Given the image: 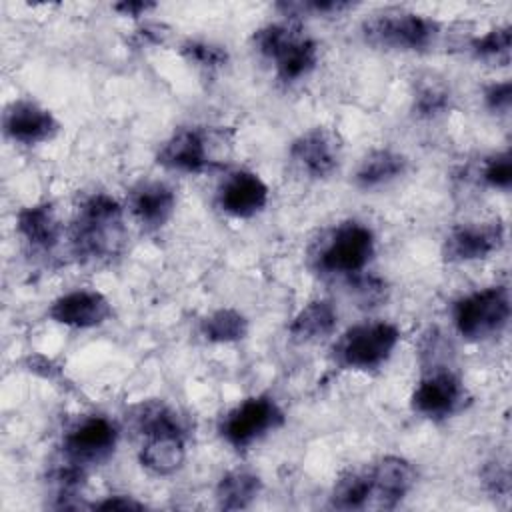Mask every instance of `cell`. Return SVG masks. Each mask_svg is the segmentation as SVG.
Masks as SVG:
<instances>
[{
	"mask_svg": "<svg viewBox=\"0 0 512 512\" xmlns=\"http://www.w3.org/2000/svg\"><path fill=\"white\" fill-rule=\"evenodd\" d=\"M70 252L86 266H102L122 254L128 230L124 206L106 192L88 194L70 222Z\"/></svg>",
	"mask_w": 512,
	"mask_h": 512,
	"instance_id": "cell-1",
	"label": "cell"
},
{
	"mask_svg": "<svg viewBox=\"0 0 512 512\" xmlns=\"http://www.w3.org/2000/svg\"><path fill=\"white\" fill-rule=\"evenodd\" d=\"M134 428L142 436L138 460L156 476H170L186 462V432L180 416L160 400L142 402L134 412Z\"/></svg>",
	"mask_w": 512,
	"mask_h": 512,
	"instance_id": "cell-2",
	"label": "cell"
},
{
	"mask_svg": "<svg viewBox=\"0 0 512 512\" xmlns=\"http://www.w3.org/2000/svg\"><path fill=\"white\" fill-rule=\"evenodd\" d=\"M252 44L256 52L274 64V74L282 84H294L306 78L320 60L318 42L300 26L298 20L284 18L254 30Z\"/></svg>",
	"mask_w": 512,
	"mask_h": 512,
	"instance_id": "cell-3",
	"label": "cell"
},
{
	"mask_svg": "<svg viewBox=\"0 0 512 512\" xmlns=\"http://www.w3.org/2000/svg\"><path fill=\"white\" fill-rule=\"evenodd\" d=\"M376 252V236L360 220H344L326 230L310 252L316 272L352 278L362 274Z\"/></svg>",
	"mask_w": 512,
	"mask_h": 512,
	"instance_id": "cell-4",
	"label": "cell"
},
{
	"mask_svg": "<svg viewBox=\"0 0 512 512\" xmlns=\"http://www.w3.org/2000/svg\"><path fill=\"white\" fill-rule=\"evenodd\" d=\"M366 44L390 52H422L434 46L440 36V24L420 12L404 8L376 10L360 24Z\"/></svg>",
	"mask_w": 512,
	"mask_h": 512,
	"instance_id": "cell-5",
	"label": "cell"
},
{
	"mask_svg": "<svg viewBox=\"0 0 512 512\" xmlns=\"http://www.w3.org/2000/svg\"><path fill=\"white\" fill-rule=\"evenodd\" d=\"M400 342V330L386 320L350 326L334 344V360L346 370L370 372L384 366Z\"/></svg>",
	"mask_w": 512,
	"mask_h": 512,
	"instance_id": "cell-6",
	"label": "cell"
},
{
	"mask_svg": "<svg viewBox=\"0 0 512 512\" xmlns=\"http://www.w3.org/2000/svg\"><path fill=\"white\" fill-rule=\"evenodd\" d=\"M510 292L506 286H488L458 298L452 306L456 332L468 342H484L504 332L510 320Z\"/></svg>",
	"mask_w": 512,
	"mask_h": 512,
	"instance_id": "cell-7",
	"label": "cell"
},
{
	"mask_svg": "<svg viewBox=\"0 0 512 512\" xmlns=\"http://www.w3.org/2000/svg\"><path fill=\"white\" fill-rule=\"evenodd\" d=\"M226 134L200 126L176 128L158 148L156 162L166 170L180 174H202L222 164L218 146H224Z\"/></svg>",
	"mask_w": 512,
	"mask_h": 512,
	"instance_id": "cell-8",
	"label": "cell"
},
{
	"mask_svg": "<svg viewBox=\"0 0 512 512\" xmlns=\"http://www.w3.org/2000/svg\"><path fill=\"white\" fill-rule=\"evenodd\" d=\"M284 424V412L268 394L248 396L232 406L218 424L220 438L234 450H246Z\"/></svg>",
	"mask_w": 512,
	"mask_h": 512,
	"instance_id": "cell-9",
	"label": "cell"
},
{
	"mask_svg": "<svg viewBox=\"0 0 512 512\" xmlns=\"http://www.w3.org/2000/svg\"><path fill=\"white\" fill-rule=\"evenodd\" d=\"M468 402V390L462 378L448 366H428L412 390L410 406L428 420H446L456 416Z\"/></svg>",
	"mask_w": 512,
	"mask_h": 512,
	"instance_id": "cell-10",
	"label": "cell"
},
{
	"mask_svg": "<svg viewBox=\"0 0 512 512\" xmlns=\"http://www.w3.org/2000/svg\"><path fill=\"white\" fill-rule=\"evenodd\" d=\"M118 428L106 416H84L68 428L62 438L64 462L88 470L104 464L116 450Z\"/></svg>",
	"mask_w": 512,
	"mask_h": 512,
	"instance_id": "cell-11",
	"label": "cell"
},
{
	"mask_svg": "<svg viewBox=\"0 0 512 512\" xmlns=\"http://www.w3.org/2000/svg\"><path fill=\"white\" fill-rule=\"evenodd\" d=\"M288 158L300 176L326 180L342 164V140L328 126H312L290 142Z\"/></svg>",
	"mask_w": 512,
	"mask_h": 512,
	"instance_id": "cell-12",
	"label": "cell"
},
{
	"mask_svg": "<svg viewBox=\"0 0 512 512\" xmlns=\"http://www.w3.org/2000/svg\"><path fill=\"white\" fill-rule=\"evenodd\" d=\"M368 484L366 510L396 508L416 484V470L412 462L402 456H382L364 466Z\"/></svg>",
	"mask_w": 512,
	"mask_h": 512,
	"instance_id": "cell-13",
	"label": "cell"
},
{
	"mask_svg": "<svg viewBox=\"0 0 512 512\" xmlns=\"http://www.w3.org/2000/svg\"><path fill=\"white\" fill-rule=\"evenodd\" d=\"M504 224L492 222H464L448 230L442 240V258L450 264H468L490 258L504 246Z\"/></svg>",
	"mask_w": 512,
	"mask_h": 512,
	"instance_id": "cell-14",
	"label": "cell"
},
{
	"mask_svg": "<svg viewBox=\"0 0 512 512\" xmlns=\"http://www.w3.org/2000/svg\"><path fill=\"white\" fill-rule=\"evenodd\" d=\"M48 318L72 330L98 328L112 318L110 300L92 288H76L54 298L46 310Z\"/></svg>",
	"mask_w": 512,
	"mask_h": 512,
	"instance_id": "cell-15",
	"label": "cell"
},
{
	"mask_svg": "<svg viewBox=\"0 0 512 512\" xmlns=\"http://www.w3.org/2000/svg\"><path fill=\"white\" fill-rule=\"evenodd\" d=\"M4 136L22 146H36L50 142L58 130L60 122L42 104L26 98L10 102L2 114Z\"/></svg>",
	"mask_w": 512,
	"mask_h": 512,
	"instance_id": "cell-16",
	"label": "cell"
},
{
	"mask_svg": "<svg viewBox=\"0 0 512 512\" xmlns=\"http://www.w3.org/2000/svg\"><path fill=\"white\" fill-rule=\"evenodd\" d=\"M270 198L266 182L252 170L240 168L228 172L216 190L218 208L232 218H254L260 214Z\"/></svg>",
	"mask_w": 512,
	"mask_h": 512,
	"instance_id": "cell-17",
	"label": "cell"
},
{
	"mask_svg": "<svg viewBox=\"0 0 512 512\" xmlns=\"http://www.w3.org/2000/svg\"><path fill=\"white\" fill-rule=\"evenodd\" d=\"M126 208L144 230H160L176 210V192L162 180H142L128 192Z\"/></svg>",
	"mask_w": 512,
	"mask_h": 512,
	"instance_id": "cell-18",
	"label": "cell"
},
{
	"mask_svg": "<svg viewBox=\"0 0 512 512\" xmlns=\"http://www.w3.org/2000/svg\"><path fill=\"white\" fill-rule=\"evenodd\" d=\"M16 234L38 254L52 252L62 238V224L52 202H34L18 210Z\"/></svg>",
	"mask_w": 512,
	"mask_h": 512,
	"instance_id": "cell-19",
	"label": "cell"
},
{
	"mask_svg": "<svg viewBox=\"0 0 512 512\" xmlns=\"http://www.w3.org/2000/svg\"><path fill=\"white\" fill-rule=\"evenodd\" d=\"M338 324V310L330 300L316 298L304 304L288 324V336L296 344H312L328 338Z\"/></svg>",
	"mask_w": 512,
	"mask_h": 512,
	"instance_id": "cell-20",
	"label": "cell"
},
{
	"mask_svg": "<svg viewBox=\"0 0 512 512\" xmlns=\"http://www.w3.org/2000/svg\"><path fill=\"white\" fill-rule=\"evenodd\" d=\"M406 170L408 158L402 152L390 148H376L358 162L354 172V184L360 190H378L404 176Z\"/></svg>",
	"mask_w": 512,
	"mask_h": 512,
	"instance_id": "cell-21",
	"label": "cell"
},
{
	"mask_svg": "<svg viewBox=\"0 0 512 512\" xmlns=\"http://www.w3.org/2000/svg\"><path fill=\"white\" fill-rule=\"evenodd\" d=\"M260 492L262 480L258 474L244 468H234L220 476L214 488V498L220 510H244L256 502Z\"/></svg>",
	"mask_w": 512,
	"mask_h": 512,
	"instance_id": "cell-22",
	"label": "cell"
},
{
	"mask_svg": "<svg viewBox=\"0 0 512 512\" xmlns=\"http://www.w3.org/2000/svg\"><path fill=\"white\" fill-rule=\"evenodd\" d=\"M248 318L234 308H218L200 320V336L210 344H234L248 336Z\"/></svg>",
	"mask_w": 512,
	"mask_h": 512,
	"instance_id": "cell-23",
	"label": "cell"
},
{
	"mask_svg": "<svg viewBox=\"0 0 512 512\" xmlns=\"http://www.w3.org/2000/svg\"><path fill=\"white\" fill-rule=\"evenodd\" d=\"M452 106L450 88L436 76L418 78L412 92V112L416 118L434 120L446 114Z\"/></svg>",
	"mask_w": 512,
	"mask_h": 512,
	"instance_id": "cell-24",
	"label": "cell"
},
{
	"mask_svg": "<svg viewBox=\"0 0 512 512\" xmlns=\"http://www.w3.org/2000/svg\"><path fill=\"white\" fill-rule=\"evenodd\" d=\"M470 54L488 64H508L510 62V24H500L490 28L486 34L476 36L470 42Z\"/></svg>",
	"mask_w": 512,
	"mask_h": 512,
	"instance_id": "cell-25",
	"label": "cell"
},
{
	"mask_svg": "<svg viewBox=\"0 0 512 512\" xmlns=\"http://www.w3.org/2000/svg\"><path fill=\"white\" fill-rule=\"evenodd\" d=\"M178 50H180V56L188 64H192L200 70H206V72L220 70L230 60L226 46L212 42V40H204V38H188L180 44Z\"/></svg>",
	"mask_w": 512,
	"mask_h": 512,
	"instance_id": "cell-26",
	"label": "cell"
},
{
	"mask_svg": "<svg viewBox=\"0 0 512 512\" xmlns=\"http://www.w3.org/2000/svg\"><path fill=\"white\" fill-rule=\"evenodd\" d=\"M356 4L346 0H298V2H280L276 10L282 12L288 20H300L304 16H340L346 10H352Z\"/></svg>",
	"mask_w": 512,
	"mask_h": 512,
	"instance_id": "cell-27",
	"label": "cell"
},
{
	"mask_svg": "<svg viewBox=\"0 0 512 512\" xmlns=\"http://www.w3.org/2000/svg\"><path fill=\"white\" fill-rule=\"evenodd\" d=\"M480 180L484 186L508 192L512 184V156L508 150L490 154L480 166Z\"/></svg>",
	"mask_w": 512,
	"mask_h": 512,
	"instance_id": "cell-28",
	"label": "cell"
},
{
	"mask_svg": "<svg viewBox=\"0 0 512 512\" xmlns=\"http://www.w3.org/2000/svg\"><path fill=\"white\" fill-rule=\"evenodd\" d=\"M484 106L498 116H506L512 106V82L510 80H500L492 82L484 88Z\"/></svg>",
	"mask_w": 512,
	"mask_h": 512,
	"instance_id": "cell-29",
	"label": "cell"
},
{
	"mask_svg": "<svg viewBox=\"0 0 512 512\" xmlns=\"http://www.w3.org/2000/svg\"><path fill=\"white\" fill-rule=\"evenodd\" d=\"M482 480H484L486 490L492 496H504V498L508 496V492H510V474H508L506 466H502L498 462L488 464L482 470Z\"/></svg>",
	"mask_w": 512,
	"mask_h": 512,
	"instance_id": "cell-30",
	"label": "cell"
},
{
	"mask_svg": "<svg viewBox=\"0 0 512 512\" xmlns=\"http://www.w3.org/2000/svg\"><path fill=\"white\" fill-rule=\"evenodd\" d=\"M90 508L94 510H104V512H130V510H144L146 504L136 500L134 496H126V494H112L106 496L98 502H94Z\"/></svg>",
	"mask_w": 512,
	"mask_h": 512,
	"instance_id": "cell-31",
	"label": "cell"
},
{
	"mask_svg": "<svg viewBox=\"0 0 512 512\" xmlns=\"http://www.w3.org/2000/svg\"><path fill=\"white\" fill-rule=\"evenodd\" d=\"M152 8H156V4L148 2V0H122V2L112 6L114 12H118L122 16H130V18L146 16Z\"/></svg>",
	"mask_w": 512,
	"mask_h": 512,
	"instance_id": "cell-32",
	"label": "cell"
},
{
	"mask_svg": "<svg viewBox=\"0 0 512 512\" xmlns=\"http://www.w3.org/2000/svg\"><path fill=\"white\" fill-rule=\"evenodd\" d=\"M136 36L144 44H158L164 40L166 32H162V26H158V24H146L140 32H136Z\"/></svg>",
	"mask_w": 512,
	"mask_h": 512,
	"instance_id": "cell-33",
	"label": "cell"
}]
</instances>
